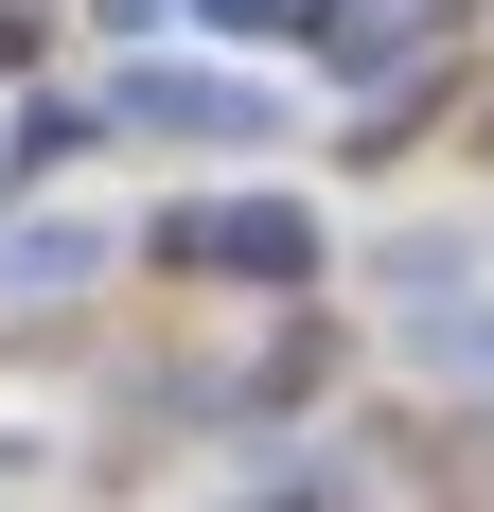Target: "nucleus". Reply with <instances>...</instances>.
Returning <instances> with one entry per match:
<instances>
[{"mask_svg": "<svg viewBox=\"0 0 494 512\" xmlns=\"http://www.w3.org/2000/svg\"><path fill=\"white\" fill-rule=\"evenodd\" d=\"M406 354L442 371V389H494V301H424V318H406Z\"/></svg>", "mask_w": 494, "mask_h": 512, "instance_id": "4", "label": "nucleus"}, {"mask_svg": "<svg viewBox=\"0 0 494 512\" xmlns=\"http://www.w3.org/2000/svg\"><path fill=\"white\" fill-rule=\"evenodd\" d=\"M106 124H159V142H283L300 89L283 71H177V53H142V71L106 89Z\"/></svg>", "mask_w": 494, "mask_h": 512, "instance_id": "1", "label": "nucleus"}, {"mask_svg": "<svg viewBox=\"0 0 494 512\" xmlns=\"http://www.w3.org/2000/svg\"><path fill=\"white\" fill-rule=\"evenodd\" d=\"M106 212H36V230H0V318H53V301H89L106 283Z\"/></svg>", "mask_w": 494, "mask_h": 512, "instance_id": "2", "label": "nucleus"}, {"mask_svg": "<svg viewBox=\"0 0 494 512\" xmlns=\"http://www.w3.org/2000/svg\"><path fill=\"white\" fill-rule=\"evenodd\" d=\"M195 265H230V283H300V265H318V212H300V195H230V212H195Z\"/></svg>", "mask_w": 494, "mask_h": 512, "instance_id": "3", "label": "nucleus"}]
</instances>
